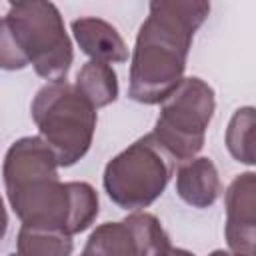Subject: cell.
Returning a JSON list of instances; mask_svg holds the SVG:
<instances>
[{
  "label": "cell",
  "instance_id": "1",
  "mask_svg": "<svg viewBox=\"0 0 256 256\" xmlns=\"http://www.w3.org/2000/svg\"><path fill=\"white\" fill-rule=\"evenodd\" d=\"M58 168L40 136L18 138L2 162L4 188L22 226L74 236L94 224L100 212L98 192L88 182H60Z\"/></svg>",
  "mask_w": 256,
  "mask_h": 256
},
{
  "label": "cell",
  "instance_id": "2",
  "mask_svg": "<svg viewBox=\"0 0 256 256\" xmlns=\"http://www.w3.org/2000/svg\"><path fill=\"white\" fill-rule=\"evenodd\" d=\"M210 14L202 0H154L140 24L130 60L128 96L140 104H162L182 82L196 30Z\"/></svg>",
  "mask_w": 256,
  "mask_h": 256
},
{
  "label": "cell",
  "instance_id": "3",
  "mask_svg": "<svg viewBox=\"0 0 256 256\" xmlns=\"http://www.w3.org/2000/svg\"><path fill=\"white\" fill-rule=\"evenodd\" d=\"M74 50L56 4L44 0L12 2L0 20V68L22 70L32 64L48 82L64 80Z\"/></svg>",
  "mask_w": 256,
  "mask_h": 256
},
{
  "label": "cell",
  "instance_id": "4",
  "mask_svg": "<svg viewBox=\"0 0 256 256\" xmlns=\"http://www.w3.org/2000/svg\"><path fill=\"white\" fill-rule=\"evenodd\" d=\"M30 114L40 138L54 152L58 166H74L92 146L96 108L66 80L46 82L34 96Z\"/></svg>",
  "mask_w": 256,
  "mask_h": 256
},
{
  "label": "cell",
  "instance_id": "5",
  "mask_svg": "<svg viewBox=\"0 0 256 256\" xmlns=\"http://www.w3.org/2000/svg\"><path fill=\"white\" fill-rule=\"evenodd\" d=\"M174 172L170 154L146 134L108 160L102 184L108 198L128 212H138L154 204L166 190Z\"/></svg>",
  "mask_w": 256,
  "mask_h": 256
},
{
  "label": "cell",
  "instance_id": "6",
  "mask_svg": "<svg viewBox=\"0 0 256 256\" xmlns=\"http://www.w3.org/2000/svg\"><path fill=\"white\" fill-rule=\"evenodd\" d=\"M214 110L216 96L212 86L198 76L182 78L176 90L160 104V114L150 134L174 162H186L202 150Z\"/></svg>",
  "mask_w": 256,
  "mask_h": 256
},
{
  "label": "cell",
  "instance_id": "7",
  "mask_svg": "<svg viewBox=\"0 0 256 256\" xmlns=\"http://www.w3.org/2000/svg\"><path fill=\"white\" fill-rule=\"evenodd\" d=\"M224 236L234 256H256V174H238L224 192Z\"/></svg>",
  "mask_w": 256,
  "mask_h": 256
},
{
  "label": "cell",
  "instance_id": "8",
  "mask_svg": "<svg viewBox=\"0 0 256 256\" xmlns=\"http://www.w3.org/2000/svg\"><path fill=\"white\" fill-rule=\"evenodd\" d=\"M70 28L76 44L90 60L104 64H124L128 60V46L110 22L96 16H82L72 20Z\"/></svg>",
  "mask_w": 256,
  "mask_h": 256
},
{
  "label": "cell",
  "instance_id": "9",
  "mask_svg": "<svg viewBox=\"0 0 256 256\" xmlns=\"http://www.w3.org/2000/svg\"><path fill=\"white\" fill-rule=\"evenodd\" d=\"M176 194L192 208H210L222 194L216 164L208 156L180 162L176 170Z\"/></svg>",
  "mask_w": 256,
  "mask_h": 256
},
{
  "label": "cell",
  "instance_id": "10",
  "mask_svg": "<svg viewBox=\"0 0 256 256\" xmlns=\"http://www.w3.org/2000/svg\"><path fill=\"white\" fill-rule=\"evenodd\" d=\"M76 90L98 110L118 98V76L110 64L88 60L76 74Z\"/></svg>",
  "mask_w": 256,
  "mask_h": 256
},
{
  "label": "cell",
  "instance_id": "11",
  "mask_svg": "<svg viewBox=\"0 0 256 256\" xmlns=\"http://www.w3.org/2000/svg\"><path fill=\"white\" fill-rule=\"evenodd\" d=\"M80 256H140L132 228L126 220L104 222L92 230Z\"/></svg>",
  "mask_w": 256,
  "mask_h": 256
},
{
  "label": "cell",
  "instance_id": "12",
  "mask_svg": "<svg viewBox=\"0 0 256 256\" xmlns=\"http://www.w3.org/2000/svg\"><path fill=\"white\" fill-rule=\"evenodd\" d=\"M20 256H72V236L56 230H40L20 226L16 238Z\"/></svg>",
  "mask_w": 256,
  "mask_h": 256
},
{
  "label": "cell",
  "instance_id": "13",
  "mask_svg": "<svg viewBox=\"0 0 256 256\" xmlns=\"http://www.w3.org/2000/svg\"><path fill=\"white\" fill-rule=\"evenodd\" d=\"M124 220L134 232L140 256H168L172 244L166 230L162 228L160 220L154 214L138 210V212H130Z\"/></svg>",
  "mask_w": 256,
  "mask_h": 256
},
{
  "label": "cell",
  "instance_id": "14",
  "mask_svg": "<svg viewBox=\"0 0 256 256\" xmlns=\"http://www.w3.org/2000/svg\"><path fill=\"white\" fill-rule=\"evenodd\" d=\"M252 134H254V108L242 106L238 108L226 128V148L236 162L246 166L254 164V150H252Z\"/></svg>",
  "mask_w": 256,
  "mask_h": 256
},
{
  "label": "cell",
  "instance_id": "15",
  "mask_svg": "<svg viewBox=\"0 0 256 256\" xmlns=\"http://www.w3.org/2000/svg\"><path fill=\"white\" fill-rule=\"evenodd\" d=\"M6 230H8V212H6L4 200L0 196V240L6 236Z\"/></svg>",
  "mask_w": 256,
  "mask_h": 256
},
{
  "label": "cell",
  "instance_id": "16",
  "mask_svg": "<svg viewBox=\"0 0 256 256\" xmlns=\"http://www.w3.org/2000/svg\"><path fill=\"white\" fill-rule=\"evenodd\" d=\"M168 256H194V254L188 252V250H184V248H170Z\"/></svg>",
  "mask_w": 256,
  "mask_h": 256
},
{
  "label": "cell",
  "instance_id": "17",
  "mask_svg": "<svg viewBox=\"0 0 256 256\" xmlns=\"http://www.w3.org/2000/svg\"><path fill=\"white\" fill-rule=\"evenodd\" d=\"M208 256H234L230 250H222V248H218V250H212Z\"/></svg>",
  "mask_w": 256,
  "mask_h": 256
},
{
  "label": "cell",
  "instance_id": "18",
  "mask_svg": "<svg viewBox=\"0 0 256 256\" xmlns=\"http://www.w3.org/2000/svg\"><path fill=\"white\" fill-rule=\"evenodd\" d=\"M8 256H20V254H18V252H12V254H8Z\"/></svg>",
  "mask_w": 256,
  "mask_h": 256
}]
</instances>
